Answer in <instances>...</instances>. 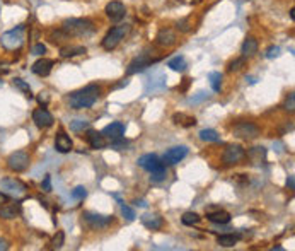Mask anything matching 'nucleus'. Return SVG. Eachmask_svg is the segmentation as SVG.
Here are the masks:
<instances>
[{
	"instance_id": "nucleus-1",
	"label": "nucleus",
	"mask_w": 295,
	"mask_h": 251,
	"mask_svg": "<svg viewBox=\"0 0 295 251\" xmlns=\"http://www.w3.org/2000/svg\"><path fill=\"white\" fill-rule=\"evenodd\" d=\"M99 94H101V87L96 86V84H89V86L82 87V89L70 94L69 103L74 110H87V108L94 106V103L97 101Z\"/></svg>"
},
{
	"instance_id": "nucleus-2",
	"label": "nucleus",
	"mask_w": 295,
	"mask_h": 251,
	"mask_svg": "<svg viewBox=\"0 0 295 251\" xmlns=\"http://www.w3.org/2000/svg\"><path fill=\"white\" fill-rule=\"evenodd\" d=\"M62 29L69 36L82 38V36H91L94 33V22L87 18H72L65 19L62 22Z\"/></svg>"
},
{
	"instance_id": "nucleus-3",
	"label": "nucleus",
	"mask_w": 295,
	"mask_h": 251,
	"mask_svg": "<svg viewBox=\"0 0 295 251\" xmlns=\"http://www.w3.org/2000/svg\"><path fill=\"white\" fill-rule=\"evenodd\" d=\"M128 31H130V26H128V24L114 26V28L111 29V31L108 33L106 36H104V39H103V48L108 50V52L114 50V48H116V46L121 43V39H123L125 36L128 35Z\"/></svg>"
},
{
	"instance_id": "nucleus-4",
	"label": "nucleus",
	"mask_w": 295,
	"mask_h": 251,
	"mask_svg": "<svg viewBox=\"0 0 295 251\" xmlns=\"http://www.w3.org/2000/svg\"><path fill=\"white\" fill-rule=\"evenodd\" d=\"M0 41H2V46L7 50L21 48L22 43H24V26H18L16 29L4 33L2 38H0Z\"/></svg>"
},
{
	"instance_id": "nucleus-5",
	"label": "nucleus",
	"mask_w": 295,
	"mask_h": 251,
	"mask_svg": "<svg viewBox=\"0 0 295 251\" xmlns=\"http://www.w3.org/2000/svg\"><path fill=\"white\" fill-rule=\"evenodd\" d=\"M232 132H234V137L242 138V140H253V138L259 137L261 134L259 128L254 123H251V121H237L232 127Z\"/></svg>"
},
{
	"instance_id": "nucleus-6",
	"label": "nucleus",
	"mask_w": 295,
	"mask_h": 251,
	"mask_svg": "<svg viewBox=\"0 0 295 251\" xmlns=\"http://www.w3.org/2000/svg\"><path fill=\"white\" fill-rule=\"evenodd\" d=\"M82 217H84V222L87 224V227L92 231L106 229L114 220L113 215H101V213H92V212H84Z\"/></svg>"
},
{
	"instance_id": "nucleus-7",
	"label": "nucleus",
	"mask_w": 295,
	"mask_h": 251,
	"mask_svg": "<svg viewBox=\"0 0 295 251\" xmlns=\"http://www.w3.org/2000/svg\"><path fill=\"white\" fill-rule=\"evenodd\" d=\"M29 166V154L24 151H18L12 152L11 155L7 157V168L14 173H22L26 171Z\"/></svg>"
},
{
	"instance_id": "nucleus-8",
	"label": "nucleus",
	"mask_w": 295,
	"mask_h": 251,
	"mask_svg": "<svg viewBox=\"0 0 295 251\" xmlns=\"http://www.w3.org/2000/svg\"><path fill=\"white\" fill-rule=\"evenodd\" d=\"M0 188L2 192L12 196H22L26 193V185L16 178H4L0 179Z\"/></svg>"
},
{
	"instance_id": "nucleus-9",
	"label": "nucleus",
	"mask_w": 295,
	"mask_h": 251,
	"mask_svg": "<svg viewBox=\"0 0 295 251\" xmlns=\"http://www.w3.org/2000/svg\"><path fill=\"white\" fill-rule=\"evenodd\" d=\"M157 60L159 58H152V57H148L147 53H142L140 57H137V58H133L130 63H128L127 74L128 76H133V74L142 72V70H145L147 67H150L152 63H155Z\"/></svg>"
},
{
	"instance_id": "nucleus-10",
	"label": "nucleus",
	"mask_w": 295,
	"mask_h": 251,
	"mask_svg": "<svg viewBox=\"0 0 295 251\" xmlns=\"http://www.w3.org/2000/svg\"><path fill=\"white\" fill-rule=\"evenodd\" d=\"M244 157H246V151H244L240 145H229V147L223 151L222 161L223 164L232 166V164H239Z\"/></svg>"
},
{
	"instance_id": "nucleus-11",
	"label": "nucleus",
	"mask_w": 295,
	"mask_h": 251,
	"mask_svg": "<svg viewBox=\"0 0 295 251\" xmlns=\"http://www.w3.org/2000/svg\"><path fill=\"white\" fill-rule=\"evenodd\" d=\"M188 152L189 151L186 145H176V147H171L166 152L164 157H162V162H166V164H178V162H181L188 155Z\"/></svg>"
},
{
	"instance_id": "nucleus-12",
	"label": "nucleus",
	"mask_w": 295,
	"mask_h": 251,
	"mask_svg": "<svg viewBox=\"0 0 295 251\" xmlns=\"http://www.w3.org/2000/svg\"><path fill=\"white\" fill-rule=\"evenodd\" d=\"M33 121L38 128H50L53 125V115L46 108H36L33 111Z\"/></svg>"
},
{
	"instance_id": "nucleus-13",
	"label": "nucleus",
	"mask_w": 295,
	"mask_h": 251,
	"mask_svg": "<svg viewBox=\"0 0 295 251\" xmlns=\"http://www.w3.org/2000/svg\"><path fill=\"white\" fill-rule=\"evenodd\" d=\"M101 134H103V137L110 142L120 140V138H123V135H125V125L120 123V121H114V123L104 127Z\"/></svg>"
},
{
	"instance_id": "nucleus-14",
	"label": "nucleus",
	"mask_w": 295,
	"mask_h": 251,
	"mask_svg": "<svg viewBox=\"0 0 295 251\" xmlns=\"http://www.w3.org/2000/svg\"><path fill=\"white\" fill-rule=\"evenodd\" d=\"M104 12H106V16L111 19V21L120 22L121 19L125 18V14H127V9H125V5L121 4V2H118V0H113V2H110V4L106 5Z\"/></svg>"
},
{
	"instance_id": "nucleus-15",
	"label": "nucleus",
	"mask_w": 295,
	"mask_h": 251,
	"mask_svg": "<svg viewBox=\"0 0 295 251\" xmlns=\"http://www.w3.org/2000/svg\"><path fill=\"white\" fill-rule=\"evenodd\" d=\"M138 166H140V168H144L145 171L152 173V171H157V169H161L162 166H164V162L159 159V155L145 154V155H142V157H138Z\"/></svg>"
},
{
	"instance_id": "nucleus-16",
	"label": "nucleus",
	"mask_w": 295,
	"mask_h": 251,
	"mask_svg": "<svg viewBox=\"0 0 295 251\" xmlns=\"http://www.w3.org/2000/svg\"><path fill=\"white\" fill-rule=\"evenodd\" d=\"M21 215V203L18 202H5L0 205V219H5V220H12L16 217Z\"/></svg>"
},
{
	"instance_id": "nucleus-17",
	"label": "nucleus",
	"mask_w": 295,
	"mask_h": 251,
	"mask_svg": "<svg viewBox=\"0 0 295 251\" xmlns=\"http://www.w3.org/2000/svg\"><path fill=\"white\" fill-rule=\"evenodd\" d=\"M176 39H178V36H176V33L172 31L171 28H162L161 31L157 33V36H155V43H157L159 46H164V48L172 46L176 43Z\"/></svg>"
},
{
	"instance_id": "nucleus-18",
	"label": "nucleus",
	"mask_w": 295,
	"mask_h": 251,
	"mask_svg": "<svg viewBox=\"0 0 295 251\" xmlns=\"http://www.w3.org/2000/svg\"><path fill=\"white\" fill-rule=\"evenodd\" d=\"M140 222L144 224V227H147L148 231H159L164 227V219L159 213H144L140 217Z\"/></svg>"
},
{
	"instance_id": "nucleus-19",
	"label": "nucleus",
	"mask_w": 295,
	"mask_h": 251,
	"mask_svg": "<svg viewBox=\"0 0 295 251\" xmlns=\"http://www.w3.org/2000/svg\"><path fill=\"white\" fill-rule=\"evenodd\" d=\"M52 70H53V60H50V58H39L38 62L33 63V72L39 77L50 76Z\"/></svg>"
},
{
	"instance_id": "nucleus-20",
	"label": "nucleus",
	"mask_w": 295,
	"mask_h": 251,
	"mask_svg": "<svg viewBox=\"0 0 295 251\" xmlns=\"http://www.w3.org/2000/svg\"><path fill=\"white\" fill-rule=\"evenodd\" d=\"M74 147L72 140H70V137L67 134H63V132H58L55 137V149L58 152H62V154H67V152H70Z\"/></svg>"
},
{
	"instance_id": "nucleus-21",
	"label": "nucleus",
	"mask_w": 295,
	"mask_h": 251,
	"mask_svg": "<svg viewBox=\"0 0 295 251\" xmlns=\"http://www.w3.org/2000/svg\"><path fill=\"white\" fill-rule=\"evenodd\" d=\"M240 53H242L244 58H251L258 53V39L253 38V36H247L244 39L242 46H240Z\"/></svg>"
},
{
	"instance_id": "nucleus-22",
	"label": "nucleus",
	"mask_w": 295,
	"mask_h": 251,
	"mask_svg": "<svg viewBox=\"0 0 295 251\" xmlns=\"http://www.w3.org/2000/svg\"><path fill=\"white\" fill-rule=\"evenodd\" d=\"M206 219L213 224H220V226H223V224H229L232 217H230V213L225 212V210H217V212L206 213Z\"/></svg>"
},
{
	"instance_id": "nucleus-23",
	"label": "nucleus",
	"mask_w": 295,
	"mask_h": 251,
	"mask_svg": "<svg viewBox=\"0 0 295 251\" xmlns=\"http://www.w3.org/2000/svg\"><path fill=\"white\" fill-rule=\"evenodd\" d=\"M87 142H89V145L92 149H104V145H106V138L103 137L101 132H96V130H89Z\"/></svg>"
},
{
	"instance_id": "nucleus-24",
	"label": "nucleus",
	"mask_w": 295,
	"mask_h": 251,
	"mask_svg": "<svg viewBox=\"0 0 295 251\" xmlns=\"http://www.w3.org/2000/svg\"><path fill=\"white\" fill-rule=\"evenodd\" d=\"M246 155L249 157L251 162H254V164H263V162L266 161V149L253 147V149H249V152H247Z\"/></svg>"
},
{
	"instance_id": "nucleus-25",
	"label": "nucleus",
	"mask_w": 295,
	"mask_h": 251,
	"mask_svg": "<svg viewBox=\"0 0 295 251\" xmlns=\"http://www.w3.org/2000/svg\"><path fill=\"white\" fill-rule=\"evenodd\" d=\"M87 50L86 46H80V45H72V46H63L60 50V55L62 58H72V57H77V55H84Z\"/></svg>"
},
{
	"instance_id": "nucleus-26",
	"label": "nucleus",
	"mask_w": 295,
	"mask_h": 251,
	"mask_svg": "<svg viewBox=\"0 0 295 251\" xmlns=\"http://www.w3.org/2000/svg\"><path fill=\"white\" fill-rule=\"evenodd\" d=\"M166 89V76H159V79H150L145 87V93L147 94H154V93H159V91H164Z\"/></svg>"
},
{
	"instance_id": "nucleus-27",
	"label": "nucleus",
	"mask_w": 295,
	"mask_h": 251,
	"mask_svg": "<svg viewBox=\"0 0 295 251\" xmlns=\"http://www.w3.org/2000/svg\"><path fill=\"white\" fill-rule=\"evenodd\" d=\"M167 67L171 70H174V72H184L186 69H188V63H186V58L183 55H178L174 57V58H171L167 62Z\"/></svg>"
},
{
	"instance_id": "nucleus-28",
	"label": "nucleus",
	"mask_w": 295,
	"mask_h": 251,
	"mask_svg": "<svg viewBox=\"0 0 295 251\" xmlns=\"http://www.w3.org/2000/svg\"><path fill=\"white\" fill-rule=\"evenodd\" d=\"M237 241H239V236H236V234H222V236L217 237V244H220L223 248L236 246Z\"/></svg>"
},
{
	"instance_id": "nucleus-29",
	"label": "nucleus",
	"mask_w": 295,
	"mask_h": 251,
	"mask_svg": "<svg viewBox=\"0 0 295 251\" xmlns=\"http://www.w3.org/2000/svg\"><path fill=\"white\" fill-rule=\"evenodd\" d=\"M198 135L203 142H219L220 140L219 134H217L215 130H212V128H203V130H200Z\"/></svg>"
},
{
	"instance_id": "nucleus-30",
	"label": "nucleus",
	"mask_w": 295,
	"mask_h": 251,
	"mask_svg": "<svg viewBox=\"0 0 295 251\" xmlns=\"http://www.w3.org/2000/svg\"><path fill=\"white\" fill-rule=\"evenodd\" d=\"M172 121L178 125H183V127H193L196 123V120L193 116H186L184 113H179V115H174L172 116Z\"/></svg>"
},
{
	"instance_id": "nucleus-31",
	"label": "nucleus",
	"mask_w": 295,
	"mask_h": 251,
	"mask_svg": "<svg viewBox=\"0 0 295 251\" xmlns=\"http://www.w3.org/2000/svg\"><path fill=\"white\" fill-rule=\"evenodd\" d=\"M208 80H210V86L215 93H219L222 89V74L220 72H210L208 74Z\"/></svg>"
},
{
	"instance_id": "nucleus-32",
	"label": "nucleus",
	"mask_w": 295,
	"mask_h": 251,
	"mask_svg": "<svg viewBox=\"0 0 295 251\" xmlns=\"http://www.w3.org/2000/svg\"><path fill=\"white\" fill-rule=\"evenodd\" d=\"M181 220L184 226H195V224H198L200 220H202V217H200L196 212H186V213H183Z\"/></svg>"
},
{
	"instance_id": "nucleus-33",
	"label": "nucleus",
	"mask_w": 295,
	"mask_h": 251,
	"mask_svg": "<svg viewBox=\"0 0 295 251\" xmlns=\"http://www.w3.org/2000/svg\"><path fill=\"white\" fill-rule=\"evenodd\" d=\"M89 128V121L87 120H74V121H70V130L72 132H84V130H87Z\"/></svg>"
},
{
	"instance_id": "nucleus-34",
	"label": "nucleus",
	"mask_w": 295,
	"mask_h": 251,
	"mask_svg": "<svg viewBox=\"0 0 295 251\" xmlns=\"http://www.w3.org/2000/svg\"><path fill=\"white\" fill-rule=\"evenodd\" d=\"M166 178H167V169H166V166H162V168L157 169V171L150 173V179H152V181H155V183L164 181Z\"/></svg>"
},
{
	"instance_id": "nucleus-35",
	"label": "nucleus",
	"mask_w": 295,
	"mask_h": 251,
	"mask_svg": "<svg viewBox=\"0 0 295 251\" xmlns=\"http://www.w3.org/2000/svg\"><path fill=\"white\" fill-rule=\"evenodd\" d=\"M244 65H246V58H244V57H239V58L232 60V62L229 63L227 70H229V72H237V70H240Z\"/></svg>"
},
{
	"instance_id": "nucleus-36",
	"label": "nucleus",
	"mask_w": 295,
	"mask_h": 251,
	"mask_svg": "<svg viewBox=\"0 0 295 251\" xmlns=\"http://www.w3.org/2000/svg\"><path fill=\"white\" fill-rule=\"evenodd\" d=\"M14 86L18 87L19 91H22V93H24L26 96H29V97L33 96V93H31V87H29V84L26 82V80H22V79H14Z\"/></svg>"
},
{
	"instance_id": "nucleus-37",
	"label": "nucleus",
	"mask_w": 295,
	"mask_h": 251,
	"mask_svg": "<svg viewBox=\"0 0 295 251\" xmlns=\"http://www.w3.org/2000/svg\"><path fill=\"white\" fill-rule=\"evenodd\" d=\"M63 243H65V234H63V231H56V234L53 236L52 246L55 248V250H60V248L63 246Z\"/></svg>"
},
{
	"instance_id": "nucleus-38",
	"label": "nucleus",
	"mask_w": 295,
	"mask_h": 251,
	"mask_svg": "<svg viewBox=\"0 0 295 251\" xmlns=\"http://www.w3.org/2000/svg\"><path fill=\"white\" fill-rule=\"evenodd\" d=\"M70 36L67 35L63 29H60V31H53L52 35H50V39H52L53 43H62V41H65V39H69Z\"/></svg>"
},
{
	"instance_id": "nucleus-39",
	"label": "nucleus",
	"mask_w": 295,
	"mask_h": 251,
	"mask_svg": "<svg viewBox=\"0 0 295 251\" xmlns=\"http://www.w3.org/2000/svg\"><path fill=\"white\" fill-rule=\"evenodd\" d=\"M86 196H87L86 186L79 185V186H75V188L72 190V198H74V200H84Z\"/></svg>"
},
{
	"instance_id": "nucleus-40",
	"label": "nucleus",
	"mask_w": 295,
	"mask_h": 251,
	"mask_svg": "<svg viewBox=\"0 0 295 251\" xmlns=\"http://www.w3.org/2000/svg\"><path fill=\"white\" fill-rule=\"evenodd\" d=\"M120 205H121V213H123L125 219H127L128 222L135 220V217H137V215H135V210H133V209H130V207H128V205H125L123 202H121Z\"/></svg>"
},
{
	"instance_id": "nucleus-41",
	"label": "nucleus",
	"mask_w": 295,
	"mask_h": 251,
	"mask_svg": "<svg viewBox=\"0 0 295 251\" xmlns=\"http://www.w3.org/2000/svg\"><path fill=\"white\" fill-rule=\"evenodd\" d=\"M208 97H210L208 93H205V91H200V93H196V96H191V97H189L188 103H189V104H198V103H202V101L208 99Z\"/></svg>"
},
{
	"instance_id": "nucleus-42",
	"label": "nucleus",
	"mask_w": 295,
	"mask_h": 251,
	"mask_svg": "<svg viewBox=\"0 0 295 251\" xmlns=\"http://www.w3.org/2000/svg\"><path fill=\"white\" fill-rule=\"evenodd\" d=\"M283 108L288 111V113H294V110H295V94L294 93L288 94V97H287V101H285Z\"/></svg>"
},
{
	"instance_id": "nucleus-43",
	"label": "nucleus",
	"mask_w": 295,
	"mask_h": 251,
	"mask_svg": "<svg viewBox=\"0 0 295 251\" xmlns=\"http://www.w3.org/2000/svg\"><path fill=\"white\" fill-rule=\"evenodd\" d=\"M176 28H178L181 33H188L189 29H191V28H189V18H186V19H181V21H178Z\"/></svg>"
},
{
	"instance_id": "nucleus-44",
	"label": "nucleus",
	"mask_w": 295,
	"mask_h": 251,
	"mask_svg": "<svg viewBox=\"0 0 295 251\" xmlns=\"http://www.w3.org/2000/svg\"><path fill=\"white\" fill-rule=\"evenodd\" d=\"M280 46H270V48L266 50V58H277L278 55H280Z\"/></svg>"
},
{
	"instance_id": "nucleus-45",
	"label": "nucleus",
	"mask_w": 295,
	"mask_h": 251,
	"mask_svg": "<svg viewBox=\"0 0 295 251\" xmlns=\"http://www.w3.org/2000/svg\"><path fill=\"white\" fill-rule=\"evenodd\" d=\"M111 147L114 149V151H123V149L128 147V142L123 140V138H120V140H114L111 142Z\"/></svg>"
},
{
	"instance_id": "nucleus-46",
	"label": "nucleus",
	"mask_w": 295,
	"mask_h": 251,
	"mask_svg": "<svg viewBox=\"0 0 295 251\" xmlns=\"http://www.w3.org/2000/svg\"><path fill=\"white\" fill-rule=\"evenodd\" d=\"M45 53H46V46L43 45V43H39V45H35V46H33V55L41 57V55H45Z\"/></svg>"
},
{
	"instance_id": "nucleus-47",
	"label": "nucleus",
	"mask_w": 295,
	"mask_h": 251,
	"mask_svg": "<svg viewBox=\"0 0 295 251\" xmlns=\"http://www.w3.org/2000/svg\"><path fill=\"white\" fill-rule=\"evenodd\" d=\"M41 188L45 190V192H52V178H50V176H45V179H43L41 183Z\"/></svg>"
},
{
	"instance_id": "nucleus-48",
	"label": "nucleus",
	"mask_w": 295,
	"mask_h": 251,
	"mask_svg": "<svg viewBox=\"0 0 295 251\" xmlns=\"http://www.w3.org/2000/svg\"><path fill=\"white\" fill-rule=\"evenodd\" d=\"M9 250V241L4 239V237H0V251H7Z\"/></svg>"
},
{
	"instance_id": "nucleus-49",
	"label": "nucleus",
	"mask_w": 295,
	"mask_h": 251,
	"mask_svg": "<svg viewBox=\"0 0 295 251\" xmlns=\"http://www.w3.org/2000/svg\"><path fill=\"white\" fill-rule=\"evenodd\" d=\"M287 186H288V188H290V190H294L295 188V179H294V176H288V178H287Z\"/></svg>"
},
{
	"instance_id": "nucleus-50",
	"label": "nucleus",
	"mask_w": 295,
	"mask_h": 251,
	"mask_svg": "<svg viewBox=\"0 0 295 251\" xmlns=\"http://www.w3.org/2000/svg\"><path fill=\"white\" fill-rule=\"evenodd\" d=\"M5 202H9V195H7V193H4V192H0V205H2V203H5Z\"/></svg>"
},
{
	"instance_id": "nucleus-51",
	"label": "nucleus",
	"mask_w": 295,
	"mask_h": 251,
	"mask_svg": "<svg viewBox=\"0 0 295 251\" xmlns=\"http://www.w3.org/2000/svg\"><path fill=\"white\" fill-rule=\"evenodd\" d=\"M135 207H147L148 205V203L147 202H145V200H135Z\"/></svg>"
},
{
	"instance_id": "nucleus-52",
	"label": "nucleus",
	"mask_w": 295,
	"mask_h": 251,
	"mask_svg": "<svg viewBox=\"0 0 295 251\" xmlns=\"http://www.w3.org/2000/svg\"><path fill=\"white\" fill-rule=\"evenodd\" d=\"M4 140V130H0V142Z\"/></svg>"
},
{
	"instance_id": "nucleus-53",
	"label": "nucleus",
	"mask_w": 295,
	"mask_h": 251,
	"mask_svg": "<svg viewBox=\"0 0 295 251\" xmlns=\"http://www.w3.org/2000/svg\"><path fill=\"white\" fill-rule=\"evenodd\" d=\"M0 72H5V70H2V67H0Z\"/></svg>"
},
{
	"instance_id": "nucleus-54",
	"label": "nucleus",
	"mask_w": 295,
	"mask_h": 251,
	"mask_svg": "<svg viewBox=\"0 0 295 251\" xmlns=\"http://www.w3.org/2000/svg\"><path fill=\"white\" fill-rule=\"evenodd\" d=\"M2 84H4V80H0V86H2Z\"/></svg>"
}]
</instances>
